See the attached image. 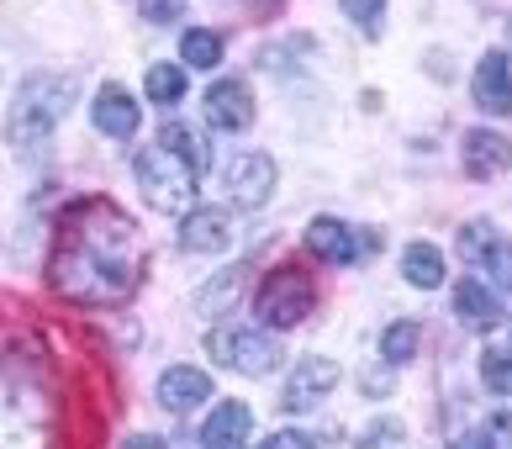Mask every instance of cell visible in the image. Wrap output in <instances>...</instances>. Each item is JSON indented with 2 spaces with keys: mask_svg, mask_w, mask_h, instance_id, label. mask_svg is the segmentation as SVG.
I'll list each match as a JSON object with an SVG mask.
<instances>
[{
  "mask_svg": "<svg viewBox=\"0 0 512 449\" xmlns=\"http://www.w3.org/2000/svg\"><path fill=\"white\" fill-rule=\"evenodd\" d=\"M417 339H423V328H417V323H391L381 333V360L386 365H407L417 354Z\"/></svg>",
  "mask_w": 512,
  "mask_h": 449,
  "instance_id": "obj_23",
  "label": "cell"
},
{
  "mask_svg": "<svg viewBox=\"0 0 512 449\" xmlns=\"http://www.w3.org/2000/svg\"><path fill=\"white\" fill-rule=\"evenodd\" d=\"M470 90H476V106L486 111V117H507L512 111V64H507V53H486V59L476 64Z\"/></svg>",
  "mask_w": 512,
  "mask_h": 449,
  "instance_id": "obj_13",
  "label": "cell"
},
{
  "mask_svg": "<svg viewBox=\"0 0 512 449\" xmlns=\"http://www.w3.org/2000/svg\"><path fill=\"white\" fill-rule=\"evenodd\" d=\"M143 280V233L117 201L80 196L53 222L48 286L74 307H122Z\"/></svg>",
  "mask_w": 512,
  "mask_h": 449,
  "instance_id": "obj_1",
  "label": "cell"
},
{
  "mask_svg": "<svg viewBox=\"0 0 512 449\" xmlns=\"http://www.w3.org/2000/svg\"><path fill=\"white\" fill-rule=\"evenodd\" d=\"M138 11L148 16V22H175V16H180V0H138Z\"/></svg>",
  "mask_w": 512,
  "mask_h": 449,
  "instance_id": "obj_28",
  "label": "cell"
},
{
  "mask_svg": "<svg viewBox=\"0 0 512 449\" xmlns=\"http://www.w3.org/2000/svg\"><path fill=\"white\" fill-rule=\"evenodd\" d=\"M206 349H212V360L227 365V370H238V376H275L280 360H286V349H280V339H270V333H259V328H217L212 339H206Z\"/></svg>",
  "mask_w": 512,
  "mask_h": 449,
  "instance_id": "obj_6",
  "label": "cell"
},
{
  "mask_svg": "<svg viewBox=\"0 0 512 449\" xmlns=\"http://www.w3.org/2000/svg\"><path fill=\"white\" fill-rule=\"evenodd\" d=\"M312 302H317V286L301 265H275L254 291V312L264 328H296L312 312Z\"/></svg>",
  "mask_w": 512,
  "mask_h": 449,
  "instance_id": "obj_5",
  "label": "cell"
},
{
  "mask_svg": "<svg viewBox=\"0 0 512 449\" xmlns=\"http://www.w3.org/2000/svg\"><path fill=\"white\" fill-rule=\"evenodd\" d=\"M122 449H169V444H164L159 434H132V439H127Z\"/></svg>",
  "mask_w": 512,
  "mask_h": 449,
  "instance_id": "obj_31",
  "label": "cell"
},
{
  "mask_svg": "<svg viewBox=\"0 0 512 449\" xmlns=\"http://www.w3.org/2000/svg\"><path fill=\"white\" fill-rule=\"evenodd\" d=\"M454 317H460L465 328H497L502 323V307H497V296H491L481 280H460L454 286Z\"/></svg>",
  "mask_w": 512,
  "mask_h": 449,
  "instance_id": "obj_18",
  "label": "cell"
},
{
  "mask_svg": "<svg viewBox=\"0 0 512 449\" xmlns=\"http://www.w3.org/2000/svg\"><path fill=\"white\" fill-rule=\"evenodd\" d=\"M249 434H254V413H249V407H243V402H217V413L206 418V428H201V444L206 449H243Z\"/></svg>",
  "mask_w": 512,
  "mask_h": 449,
  "instance_id": "obj_17",
  "label": "cell"
},
{
  "mask_svg": "<svg viewBox=\"0 0 512 449\" xmlns=\"http://www.w3.org/2000/svg\"><path fill=\"white\" fill-rule=\"evenodd\" d=\"M74 101V74H32V80L16 90L11 101V117H6V133L16 143V154H37L53 127H59V117L69 111Z\"/></svg>",
  "mask_w": 512,
  "mask_h": 449,
  "instance_id": "obj_2",
  "label": "cell"
},
{
  "mask_svg": "<svg viewBox=\"0 0 512 449\" xmlns=\"http://www.w3.org/2000/svg\"><path fill=\"white\" fill-rule=\"evenodd\" d=\"M206 122L217 127V133H243V127L254 122V96L243 80H212L206 90Z\"/></svg>",
  "mask_w": 512,
  "mask_h": 449,
  "instance_id": "obj_11",
  "label": "cell"
},
{
  "mask_svg": "<svg viewBox=\"0 0 512 449\" xmlns=\"http://www.w3.org/2000/svg\"><path fill=\"white\" fill-rule=\"evenodd\" d=\"M48 391L22 370H0V449H48Z\"/></svg>",
  "mask_w": 512,
  "mask_h": 449,
  "instance_id": "obj_3",
  "label": "cell"
},
{
  "mask_svg": "<svg viewBox=\"0 0 512 449\" xmlns=\"http://www.w3.org/2000/svg\"><path fill=\"white\" fill-rule=\"evenodd\" d=\"M180 59L191 64V69H217V59H222V37L212 32V27H191L180 37Z\"/></svg>",
  "mask_w": 512,
  "mask_h": 449,
  "instance_id": "obj_21",
  "label": "cell"
},
{
  "mask_svg": "<svg viewBox=\"0 0 512 449\" xmlns=\"http://www.w3.org/2000/svg\"><path fill=\"white\" fill-rule=\"evenodd\" d=\"M481 381H486V391H497V397H512V354L507 349L481 354Z\"/></svg>",
  "mask_w": 512,
  "mask_h": 449,
  "instance_id": "obj_24",
  "label": "cell"
},
{
  "mask_svg": "<svg viewBox=\"0 0 512 449\" xmlns=\"http://www.w3.org/2000/svg\"><path fill=\"white\" fill-rule=\"evenodd\" d=\"M460 159H465L470 180H497L512 170V143L502 133H491V127H470L460 143Z\"/></svg>",
  "mask_w": 512,
  "mask_h": 449,
  "instance_id": "obj_10",
  "label": "cell"
},
{
  "mask_svg": "<svg viewBox=\"0 0 512 449\" xmlns=\"http://www.w3.org/2000/svg\"><path fill=\"white\" fill-rule=\"evenodd\" d=\"M90 122H96L106 138H132L138 122H143V111H138V101H132L122 85H101L96 101H90Z\"/></svg>",
  "mask_w": 512,
  "mask_h": 449,
  "instance_id": "obj_15",
  "label": "cell"
},
{
  "mask_svg": "<svg viewBox=\"0 0 512 449\" xmlns=\"http://www.w3.org/2000/svg\"><path fill=\"white\" fill-rule=\"evenodd\" d=\"M354 449H402V423L386 418V423H370L365 434H359Z\"/></svg>",
  "mask_w": 512,
  "mask_h": 449,
  "instance_id": "obj_26",
  "label": "cell"
},
{
  "mask_svg": "<svg viewBox=\"0 0 512 449\" xmlns=\"http://www.w3.org/2000/svg\"><path fill=\"white\" fill-rule=\"evenodd\" d=\"M206 397H212V376L196 365H169L159 376V407H169V413H196Z\"/></svg>",
  "mask_w": 512,
  "mask_h": 449,
  "instance_id": "obj_14",
  "label": "cell"
},
{
  "mask_svg": "<svg viewBox=\"0 0 512 449\" xmlns=\"http://www.w3.org/2000/svg\"><path fill=\"white\" fill-rule=\"evenodd\" d=\"M344 16L365 32V37H381V16H386V0H344Z\"/></svg>",
  "mask_w": 512,
  "mask_h": 449,
  "instance_id": "obj_25",
  "label": "cell"
},
{
  "mask_svg": "<svg viewBox=\"0 0 512 449\" xmlns=\"http://www.w3.org/2000/svg\"><path fill=\"white\" fill-rule=\"evenodd\" d=\"M449 449H491V434H481V428H470V434H460Z\"/></svg>",
  "mask_w": 512,
  "mask_h": 449,
  "instance_id": "obj_29",
  "label": "cell"
},
{
  "mask_svg": "<svg viewBox=\"0 0 512 449\" xmlns=\"http://www.w3.org/2000/svg\"><path fill=\"white\" fill-rule=\"evenodd\" d=\"M317 439L312 434H301V428H280V434H270V439H259V449H312Z\"/></svg>",
  "mask_w": 512,
  "mask_h": 449,
  "instance_id": "obj_27",
  "label": "cell"
},
{
  "mask_svg": "<svg viewBox=\"0 0 512 449\" xmlns=\"http://www.w3.org/2000/svg\"><path fill=\"white\" fill-rule=\"evenodd\" d=\"M159 143H164V148H175V154H180L185 164H191L196 175H206V164H212V154H206V143L191 133V127H180V122H169L164 133H159Z\"/></svg>",
  "mask_w": 512,
  "mask_h": 449,
  "instance_id": "obj_22",
  "label": "cell"
},
{
  "mask_svg": "<svg viewBox=\"0 0 512 449\" xmlns=\"http://www.w3.org/2000/svg\"><path fill=\"white\" fill-rule=\"evenodd\" d=\"M233 243V217L222 207H191L180 222V249L191 254H222Z\"/></svg>",
  "mask_w": 512,
  "mask_h": 449,
  "instance_id": "obj_12",
  "label": "cell"
},
{
  "mask_svg": "<svg viewBox=\"0 0 512 449\" xmlns=\"http://www.w3.org/2000/svg\"><path fill=\"white\" fill-rule=\"evenodd\" d=\"M132 175H138V191L154 212L164 217H185L196 207V191H201V175L185 164L175 148L164 143H148L138 159H132Z\"/></svg>",
  "mask_w": 512,
  "mask_h": 449,
  "instance_id": "obj_4",
  "label": "cell"
},
{
  "mask_svg": "<svg viewBox=\"0 0 512 449\" xmlns=\"http://www.w3.org/2000/svg\"><path fill=\"white\" fill-rule=\"evenodd\" d=\"M460 254L470 259V265L491 270V280H497L502 291H512V243L491 228V222H465L460 228Z\"/></svg>",
  "mask_w": 512,
  "mask_h": 449,
  "instance_id": "obj_9",
  "label": "cell"
},
{
  "mask_svg": "<svg viewBox=\"0 0 512 449\" xmlns=\"http://www.w3.org/2000/svg\"><path fill=\"white\" fill-rule=\"evenodd\" d=\"M491 434H497L491 449H512V418H497V423H491Z\"/></svg>",
  "mask_w": 512,
  "mask_h": 449,
  "instance_id": "obj_30",
  "label": "cell"
},
{
  "mask_svg": "<svg viewBox=\"0 0 512 449\" xmlns=\"http://www.w3.org/2000/svg\"><path fill=\"white\" fill-rule=\"evenodd\" d=\"M344 381V370H338V360H328V354H301V365L291 370L286 381V413H312V407H322L333 397V386Z\"/></svg>",
  "mask_w": 512,
  "mask_h": 449,
  "instance_id": "obj_7",
  "label": "cell"
},
{
  "mask_svg": "<svg viewBox=\"0 0 512 449\" xmlns=\"http://www.w3.org/2000/svg\"><path fill=\"white\" fill-rule=\"evenodd\" d=\"M402 275H407V286L417 291H433V286H444V254L433 249V243H407L402 249Z\"/></svg>",
  "mask_w": 512,
  "mask_h": 449,
  "instance_id": "obj_19",
  "label": "cell"
},
{
  "mask_svg": "<svg viewBox=\"0 0 512 449\" xmlns=\"http://www.w3.org/2000/svg\"><path fill=\"white\" fill-rule=\"evenodd\" d=\"M227 196H233V207H243V212L270 207V196H275V159L270 154H238L233 164H227Z\"/></svg>",
  "mask_w": 512,
  "mask_h": 449,
  "instance_id": "obj_8",
  "label": "cell"
},
{
  "mask_svg": "<svg viewBox=\"0 0 512 449\" xmlns=\"http://www.w3.org/2000/svg\"><path fill=\"white\" fill-rule=\"evenodd\" d=\"M307 254L322 259V265H354L359 243H354V228L338 217H317L307 228Z\"/></svg>",
  "mask_w": 512,
  "mask_h": 449,
  "instance_id": "obj_16",
  "label": "cell"
},
{
  "mask_svg": "<svg viewBox=\"0 0 512 449\" xmlns=\"http://www.w3.org/2000/svg\"><path fill=\"white\" fill-rule=\"evenodd\" d=\"M143 90H148L154 106H180L185 101V69L180 64H154L148 80H143Z\"/></svg>",
  "mask_w": 512,
  "mask_h": 449,
  "instance_id": "obj_20",
  "label": "cell"
}]
</instances>
